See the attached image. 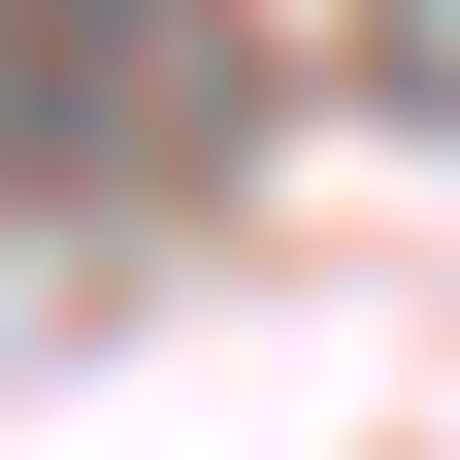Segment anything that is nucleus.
I'll use <instances>...</instances> for the list:
<instances>
[{
	"label": "nucleus",
	"instance_id": "f257e3e1",
	"mask_svg": "<svg viewBox=\"0 0 460 460\" xmlns=\"http://www.w3.org/2000/svg\"><path fill=\"white\" fill-rule=\"evenodd\" d=\"M198 99V0H0V164H132Z\"/></svg>",
	"mask_w": 460,
	"mask_h": 460
}]
</instances>
